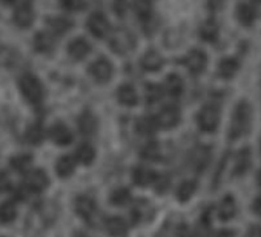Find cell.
I'll return each mask as SVG.
<instances>
[{"instance_id":"cell-1","label":"cell","mask_w":261,"mask_h":237,"mask_svg":"<svg viewBox=\"0 0 261 237\" xmlns=\"http://www.w3.org/2000/svg\"><path fill=\"white\" fill-rule=\"evenodd\" d=\"M250 121H252V108L246 100H241L233 109L232 124L229 130V139L237 140L243 137L250 128Z\"/></svg>"},{"instance_id":"cell-2","label":"cell","mask_w":261,"mask_h":237,"mask_svg":"<svg viewBox=\"0 0 261 237\" xmlns=\"http://www.w3.org/2000/svg\"><path fill=\"white\" fill-rule=\"evenodd\" d=\"M19 88L23 94V97L30 102V103H40L43 100V86L40 83V80L33 76V74H25L20 77L19 82Z\"/></svg>"},{"instance_id":"cell-3","label":"cell","mask_w":261,"mask_h":237,"mask_svg":"<svg viewBox=\"0 0 261 237\" xmlns=\"http://www.w3.org/2000/svg\"><path fill=\"white\" fill-rule=\"evenodd\" d=\"M197 124L201 131L204 133H214L218 128L220 124V109L217 105H204L198 115H197Z\"/></svg>"},{"instance_id":"cell-4","label":"cell","mask_w":261,"mask_h":237,"mask_svg":"<svg viewBox=\"0 0 261 237\" xmlns=\"http://www.w3.org/2000/svg\"><path fill=\"white\" fill-rule=\"evenodd\" d=\"M109 46L114 53H117L120 56L129 54L136 48V39L127 30H115L111 36Z\"/></svg>"},{"instance_id":"cell-5","label":"cell","mask_w":261,"mask_h":237,"mask_svg":"<svg viewBox=\"0 0 261 237\" xmlns=\"http://www.w3.org/2000/svg\"><path fill=\"white\" fill-rule=\"evenodd\" d=\"M89 74L98 83H106L112 77V65L106 57H100L89 66Z\"/></svg>"},{"instance_id":"cell-6","label":"cell","mask_w":261,"mask_h":237,"mask_svg":"<svg viewBox=\"0 0 261 237\" xmlns=\"http://www.w3.org/2000/svg\"><path fill=\"white\" fill-rule=\"evenodd\" d=\"M183 63L186 65V68L192 73V74H201L206 68L207 63V56L204 54V51L201 50H192L183 60Z\"/></svg>"},{"instance_id":"cell-7","label":"cell","mask_w":261,"mask_h":237,"mask_svg":"<svg viewBox=\"0 0 261 237\" xmlns=\"http://www.w3.org/2000/svg\"><path fill=\"white\" fill-rule=\"evenodd\" d=\"M180 117H181V115H180L178 108H175V106H166V108H163V109L160 111V114H159L157 118H155V122H157V125H159L160 128L169 130V128H174V127L178 125Z\"/></svg>"},{"instance_id":"cell-8","label":"cell","mask_w":261,"mask_h":237,"mask_svg":"<svg viewBox=\"0 0 261 237\" xmlns=\"http://www.w3.org/2000/svg\"><path fill=\"white\" fill-rule=\"evenodd\" d=\"M25 185L30 191H34V193H42L43 189L48 188L49 185V179L46 176L45 171L42 170H33L27 174V179H25Z\"/></svg>"},{"instance_id":"cell-9","label":"cell","mask_w":261,"mask_h":237,"mask_svg":"<svg viewBox=\"0 0 261 237\" xmlns=\"http://www.w3.org/2000/svg\"><path fill=\"white\" fill-rule=\"evenodd\" d=\"M157 237H188V225L181 220H166Z\"/></svg>"},{"instance_id":"cell-10","label":"cell","mask_w":261,"mask_h":237,"mask_svg":"<svg viewBox=\"0 0 261 237\" xmlns=\"http://www.w3.org/2000/svg\"><path fill=\"white\" fill-rule=\"evenodd\" d=\"M86 27H88V30L91 31V34L95 36V37H105V36L109 33V30H111L108 19H106L103 14H98V13L92 14V16L88 19Z\"/></svg>"},{"instance_id":"cell-11","label":"cell","mask_w":261,"mask_h":237,"mask_svg":"<svg viewBox=\"0 0 261 237\" xmlns=\"http://www.w3.org/2000/svg\"><path fill=\"white\" fill-rule=\"evenodd\" d=\"M68 53L74 60H83L91 53V45L86 39L77 37L68 45Z\"/></svg>"},{"instance_id":"cell-12","label":"cell","mask_w":261,"mask_h":237,"mask_svg":"<svg viewBox=\"0 0 261 237\" xmlns=\"http://www.w3.org/2000/svg\"><path fill=\"white\" fill-rule=\"evenodd\" d=\"M49 137L54 144H57L60 147L69 145L72 142V133L65 124H56L49 131Z\"/></svg>"},{"instance_id":"cell-13","label":"cell","mask_w":261,"mask_h":237,"mask_svg":"<svg viewBox=\"0 0 261 237\" xmlns=\"http://www.w3.org/2000/svg\"><path fill=\"white\" fill-rule=\"evenodd\" d=\"M211 156H212V153H211V150L207 147H204V145L197 147L191 154V162H192L194 170L195 171H203L207 167V163L211 160Z\"/></svg>"},{"instance_id":"cell-14","label":"cell","mask_w":261,"mask_h":237,"mask_svg":"<svg viewBox=\"0 0 261 237\" xmlns=\"http://www.w3.org/2000/svg\"><path fill=\"white\" fill-rule=\"evenodd\" d=\"M95 202L91 197L86 196H80L75 199V211L80 217H83L85 220H91L95 214Z\"/></svg>"},{"instance_id":"cell-15","label":"cell","mask_w":261,"mask_h":237,"mask_svg":"<svg viewBox=\"0 0 261 237\" xmlns=\"http://www.w3.org/2000/svg\"><path fill=\"white\" fill-rule=\"evenodd\" d=\"M117 99L121 105L124 106H136L139 103V96H137V91L134 89L133 85L129 83H124L118 88L117 91Z\"/></svg>"},{"instance_id":"cell-16","label":"cell","mask_w":261,"mask_h":237,"mask_svg":"<svg viewBox=\"0 0 261 237\" xmlns=\"http://www.w3.org/2000/svg\"><path fill=\"white\" fill-rule=\"evenodd\" d=\"M155 179H157V174H155L152 170H149V168L139 167V168H136V170L133 171V180H134V183H136L137 186L145 188V186L154 185Z\"/></svg>"},{"instance_id":"cell-17","label":"cell","mask_w":261,"mask_h":237,"mask_svg":"<svg viewBox=\"0 0 261 237\" xmlns=\"http://www.w3.org/2000/svg\"><path fill=\"white\" fill-rule=\"evenodd\" d=\"M163 63H165V59H163L155 50L146 51V54L142 57V66H143L146 71H151V73L162 69Z\"/></svg>"},{"instance_id":"cell-18","label":"cell","mask_w":261,"mask_h":237,"mask_svg":"<svg viewBox=\"0 0 261 237\" xmlns=\"http://www.w3.org/2000/svg\"><path fill=\"white\" fill-rule=\"evenodd\" d=\"M14 22L20 28H28L34 22V11L30 5H22L14 13Z\"/></svg>"},{"instance_id":"cell-19","label":"cell","mask_w":261,"mask_h":237,"mask_svg":"<svg viewBox=\"0 0 261 237\" xmlns=\"http://www.w3.org/2000/svg\"><path fill=\"white\" fill-rule=\"evenodd\" d=\"M79 130L85 136H91V134L95 133V130H97V118H95V115L92 112L85 111L79 117Z\"/></svg>"},{"instance_id":"cell-20","label":"cell","mask_w":261,"mask_h":237,"mask_svg":"<svg viewBox=\"0 0 261 237\" xmlns=\"http://www.w3.org/2000/svg\"><path fill=\"white\" fill-rule=\"evenodd\" d=\"M34 48L39 53L48 54V53H51L56 48V40H54V37L49 33H45V31L39 33L34 37Z\"/></svg>"},{"instance_id":"cell-21","label":"cell","mask_w":261,"mask_h":237,"mask_svg":"<svg viewBox=\"0 0 261 237\" xmlns=\"http://www.w3.org/2000/svg\"><path fill=\"white\" fill-rule=\"evenodd\" d=\"M235 214H237V203H235V199H233L230 194H227V196H224L223 200L220 202L218 216H220L221 220L227 222V220H230Z\"/></svg>"},{"instance_id":"cell-22","label":"cell","mask_w":261,"mask_h":237,"mask_svg":"<svg viewBox=\"0 0 261 237\" xmlns=\"http://www.w3.org/2000/svg\"><path fill=\"white\" fill-rule=\"evenodd\" d=\"M250 168V150L243 148L238 151L235 157V165H233V174L235 176H243L247 170Z\"/></svg>"},{"instance_id":"cell-23","label":"cell","mask_w":261,"mask_h":237,"mask_svg":"<svg viewBox=\"0 0 261 237\" xmlns=\"http://www.w3.org/2000/svg\"><path fill=\"white\" fill-rule=\"evenodd\" d=\"M235 16L238 19V22L244 27H250L253 23V19H255V14H253V10L250 5H247L246 2H240L237 10H235Z\"/></svg>"},{"instance_id":"cell-24","label":"cell","mask_w":261,"mask_h":237,"mask_svg":"<svg viewBox=\"0 0 261 237\" xmlns=\"http://www.w3.org/2000/svg\"><path fill=\"white\" fill-rule=\"evenodd\" d=\"M238 68H240V65L235 59H232V57L223 59L218 65V76L223 79H232L237 74Z\"/></svg>"},{"instance_id":"cell-25","label":"cell","mask_w":261,"mask_h":237,"mask_svg":"<svg viewBox=\"0 0 261 237\" xmlns=\"http://www.w3.org/2000/svg\"><path fill=\"white\" fill-rule=\"evenodd\" d=\"M75 160H77V159H74V157H71V156H63V157H60L59 162H57V165H56L57 174H59L60 177H69V176L74 173V170H75Z\"/></svg>"},{"instance_id":"cell-26","label":"cell","mask_w":261,"mask_h":237,"mask_svg":"<svg viewBox=\"0 0 261 237\" xmlns=\"http://www.w3.org/2000/svg\"><path fill=\"white\" fill-rule=\"evenodd\" d=\"M105 226H106V231H108L111 235H123V234L126 232V229H127V225H126L124 219L117 217V216H115V217L106 219Z\"/></svg>"},{"instance_id":"cell-27","label":"cell","mask_w":261,"mask_h":237,"mask_svg":"<svg viewBox=\"0 0 261 237\" xmlns=\"http://www.w3.org/2000/svg\"><path fill=\"white\" fill-rule=\"evenodd\" d=\"M46 23L57 34H65L72 28V20H69L68 17H49Z\"/></svg>"},{"instance_id":"cell-28","label":"cell","mask_w":261,"mask_h":237,"mask_svg":"<svg viewBox=\"0 0 261 237\" xmlns=\"http://www.w3.org/2000/svg\"><path fill=\"white\" fill-rule=\"evenodd\" d=\"M198 34L204 42H215L218 39V27L214 20H207L200 27Z\"/></svg>"},{"instance_id":"cell-29","label":"cell","mask_w":261,"mask_h":237,"mask_svg":"<svg viewBox=\"0 0 261 237\" xmlns=\"http://www.w3.org/2000/svg\"><path fill=\"white\" fill-rule=\"evenodd\" d=\"M75 159H77L80 163H83V165H91V163L94 162V159H95V151H94V148H92L91 145L83 144V145H80V147L77 148V151H75Z\"/></svg>"},{"instance_id":"cell-30","label":"cell","mask_w":261,"mask_h":237,"mask_svg":"<svg viewBox=\"0 0 261 237\" xmlns=\"http://www.w3.org/2000/svg\"><path fill=\"white\" fill-rule=\"evenodd\" d=\"M197 189V183L194 180H185L181 185L177 188V199L180 202H188Z\"/></svg>"},{"instance_id":"cell-31","label":"cell","mask_w":261,"mask_h":237,"mask_svg":"<svg viewBox=\"0 0 261 237\" xmlns=\"http://www.w3.org/2000/svg\"><path fill=\"white\" fill-rule=\"evenodd\" d=\"M165 88H166V91L171 96H174V97L180 96L181 91H183V80H181V77L177 76V74H169L168 79H166Z\"/></svg>"},{"instance_id":"cell-32","label":"cell","mask_w":261,"mask_h":237,"mask_svg":"<svg viewBox=\"0 0 261 237\" xmlns=\"http://www.w3.org/2000/svg\"><path fill=\"white\" fill-rule=\"evenodd\" d=\"M17 216L16 205L13 202H5L0 205V222L2 223H11Z\"/></svg>"},{"instance_id":"cell-33","label":"cell","mask_w":261,"mask_h":237,"mask_svg":"<svg viewBox=\"0 0 261 237\" xmlns=\"http://www.w3.org/2000/svg\"><path fill=\"white\" fill-rule=\"evenodd\" d=\"M17 60H19V56L13 48L0 46V65H2V66H11Z\"/></svg>"},{"instance_id":"cell-34","label":"cell","mask_w":261,"mask_h":237,"mask_svg":"<svg viewBox=\"0 0 261 237\" xmlns=\"http://www.w3.org/2000/svg\"><path fill=\"white\" fill-rule=\"evenodd\" d=\"M157 122L155 118H149V117H143L137 122V131L142 134V136H148V134H152L157 128Z\"/></svg>"},{"instance_id":"cell-35","label":"cell","mask_w":261,"mask_h":237,"mask_svg":"<svg viewBox=\"0 0 261 237\" xmlns=\"http://www.w3.org/2000/svg\"><path fill=\"white\" fill-rule=\"evenodd\" d=\"M11 167L16 171H28L31 167V156L30 154H17L11 159Z\"/></svg>"},{"instance_id":"cell-36","label":"cell","mask_w":261,"mask_h":237,"mask_svg":"<svg viewBox=\"0 0 261 237\" xmlns=\"http://www.w3.org/2000/svg\"><path fill=\"white\" fill-rule=\"evenodd\" d=\"M109 200H111V203L118 205V206L126 205L130 200V193H129L127 188H117L115 191H112Z\"/></svg>"},{"instance_id":"cell-37","label":"cell","mask_w":261,"mask_h":237,"mask_svg":"<svg viewBox=\"0 0 261 237\" xmlns=\"http://www.w3.org/2000/svg\"><path fill=\"white\" fill-rule=\"evenodd\" d=\"M134 10L140 19H149L151 17V4L149 0H136Z\"/></svg>"},{"instance_id":"cell-38","label":"cell","mask_w":261,"mask_h":237,"mask_svg":"<svg viewBox=\"0 0 261 237\" xmlns=\"http://www.w3.org/2000/svg\"><path fill=\"white\" fill-rule=\"evenodd\" d=\"M163 96V88L155 85V83H149L146 85V100L149 103H155L157 100H160Z\"/></svg>"},{"instance_id":"cell-39","label":"cell","mask_w":261,"mask_h":237,"mask_svg":"<svg viewBox=\"0 0 261 237\" xmlns=\"http://www.w3.org/2000/svg\"><path fill=\"white\" fill-rule=\"evenodd\" d=\"M142 156L146 160H160L162 151H160L159 144H149V145H146L143 148V151H142Z\"/></svg>"},{"instance_id":"cell-40","label":"cell","mask_w":261,"mask_h":237,"mask_svg":"<svg viewBox=\"0 0 261 237\" xmlns=\"http://www.w3.org/2000/svg\"><path fill=\"white\" fill-rule=\"evenodd\" d=\"M27 139L30 144H40L43 140V130L40 125H33L30 127L28 133H27Z\"/></svg>"},{"instance_id":"cell-41","label":"cell","mask_w":261,"mask_h":237,"mask_svg":"<svg viewBox=\"0 0 261 237\" xmlns=\"http://www.w3.org/2000/svg\"><path fill=\"white\" fill-rule=\"evenodd\" d=\"M86 0H62V7L69 10V11H79L85 8Z\"/></svg>"},{"instance_id":"cell-42","label":"cell","mask_w":261,"mask_h":237,"mask_svg":"<svg viewBox=\"0 0 261 237\" xmlns=\"http://www.w3.org/2000/svg\"><path fill=\"white\" fill-rule=\"evenodd\" d=\"M142 205V202H139L137 205H136V208H134V216H136V220H142V219H145V220H148L149 219V203H146L145 205V208L143 206H140Z\"/></svg>"},{"instance_id":"cell-43","label":"cell","mask_w":261,"mask_h":237,"mask_svg":"<svg viewBox=\"0 0 261 237\" xmlns=\"http://www.w3.org/2000/svg\"><path fill=\"white\" fill-rule=\"evenodd\" d=\"M112 8H114V13L118 17H123L124 13H126V10H127V2H126V0H114Z\"/></svg>"},{"instance_id":"cell-44","label":"cell","mask_w":261,"mask_h":237,"mask_svg":"<svg viewBox=\"0 0 261 237\" xmlns=\"http://www.w3.org/2000/svg\"><path fill=\"white\" fill-rule=\"evenodd\" d=\"M154 185H155L157 193H165L168 189V186H169V179L166 176H157Z\"/></svg>"},{"instance_id":"cell-45","label":"cell","mask_w":261,"mask_h":237,"mask_svg":"<svg viewBox=\"0 0 261 237\" xmlns=\"http://www.w3.org/2000/svg\"><path fill=\"white\" fill-rule=\"evenodd\" d=\"M10 188V177L5 173H0V193H4Z\"/></svg>"},{"instance_id":"cell-46","label":"cell","mask_w":261,"mask_h":237,"mask_svg":"<svg viewBox=\"0 0 261 237\" xmlns=\"http://www.w3.org/2000/svg\"><path fill=\"white\" fill-rule=\"evenodd\" d=\"M207 7L212 10V11H217L223 7V0H207Z\"/></svg>"},{"instance_id":"cell-47","label":"cell","mask_w":261,"mask_h":237,"mask_svg":"<svg viewBox=\"0 0 261 237\" xmlns=\"http://www.w3.org/2000/svg\"><path fill=\"white\" fill-rule=\"evenodd\" d=\"M252 209H253V212H255L256 216H259V217H261V196H259V197H256V199L253 200Z\"/></svg>"},{"instance_id":"cell-48","label":"cell","mask_w":261,"mask_h":237,"mask_svg":"<svg viewBox=\"0 0 261 237\" xmlns=\"http://www.w3.org/2000/svg\"><path fill=\"white\" fill-rule=\"evenodd\" d=\"M214 237H235V232L232 229H220L215 232Z\"/></svg>"},{"instance_id":"cell-49","label":"cell","mask_w":261,"mask_h":237,"mask_svg":"<svg viewBox=\"0 0 261 237\" xmlns=\"http://www.w3.org/2000/svg\"><path fill=\"white\" fill-rule=\"evenodd\" d=\"M246 237H261V226H253V228H250V231L247 232Z\"/></svg>"},{"instance_id":"cell-50","label":"cell","mask_w":261,"mask_h":237,"mask_svg":"<svg viewBox=\"0 0 261 237\" xmlns=\"http://www.w3.org/2000/svg\"><path fill=\"white\" fill-rule=\"evenodd\" d=\"M256 182H258V185L261 186V170H259L258 174H256Z\"/></svg>"},{"instance_id":"cell-51","label":"cell","mask_w":261,"mask_h":237,"mask_svg":"<svg viewBox=\"0 0 261 237\" xmlns=\"http://www.w3.org/2000/svg\"><path fill=\"white\" fill-rule=\"evenodd\" d=\"M74 237H88V235H86V234H83V232H80V231H77Z\"/></svg>"},{"instance_id":"cell-52","label":"cell","mask_w":261,"mask_h":237,"mask_svg":"<svg viewBox=\"0 0 261 237\" xmlns=\"http://www.w3.org/2000/svg\"><path fill=\"white\" fill-rule=\"evenodd\" d=\"M4 4H13V2H16V0H2Z\"/></svg>"},{"instance_id":"cell-53","label":"cell","mask_w":261,"mask_h":237,"mask_svg":"<svg viewBox=\"0 0 261 237\" xmlns=\"http://www.w3.org/2000/svg\"><path fill=\"white\" fill-rule=\"evenodd\" d=\"M259 151H261V140H259Z\"/></svg>"},{"instance_id":"cell-54","label":"cell","mask_w":261,"mask_h":237,"mask_svg":"<svg viewBox=\"0 0 261 237\" xmlns=\"http://www.w3.org/2000/svg\"><path fill=\"white\" fill-rule=\"evenodd\" d=\"M256 2H261V0H256Z\"/></svg>"}]
</instances>
